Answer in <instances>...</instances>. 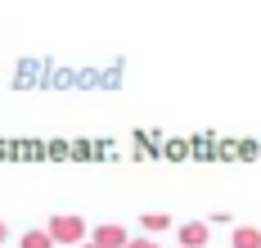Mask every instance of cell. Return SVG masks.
Masks as SVG:
<instances>
[{"mask_svg":"<svg viewBox=\"0 0 261 248\" xmlns=\"http://www.w3.org/2000/svg\"><path fill=\"white\" fill-rule=\"evenodd\" d=\"M167 226H171L167 212H144V230H167Z\"/></svg>","mask_w":261,"mask_h":248,"instance_id":"6","label":"cell"},{"mask_svg":"<svg viewBox=\"0 0 261 248\" xmlns=\"http://www.w3.org/2000/svg\"><path fill=\"white\" fill-rule=\"evenodd\" d=\"M126 248H158V244H153V239H130Z\"/></svg>","mask_w":261,"mask_h":248,"instance_id":"7","label":"cell"},{"mask_svg":"<svg viewBox=\"0 0 261 248\" xmlns=\"http://www.w3.org/2000/svg\"><path fill=\"white\" fill-rule=\"evenodd\" d=\"M180 244H185V248H203V244H207V226H203V221L180 226Z\"/></svg>","mask_w":261,"mask_h":248,"instance_id":"3","label":"cell"},{"mask_svg":"<svg viewBox=\"0 0 261 248\" xmlns=\"http://www.w3.org/2000/svg\"><path fill=\"white\" fill-rule=\"evenodd\" d=\"M0 244H5V221H0Z\"/></svg>","mask_w":261,"mask_h":248,"instance_id":"8","label":"cell"},{"mask_svg":"<svg viewBox=\"0 0 261 248\" xmlns=\"http://www.w3.org/2000/svg\"><path fill=\"white\" fill-rule=\"evenodd\" d=\"M95 244H99V248H126L130 239H126L122 226H99V230H95Z\"/></svg>","mask_w":261,"mask_h":248,"instance_id":"2","label":"cell"},{"mask_svg":"<svg viewBox=\"0 0 261 248\" xmlns=\"http://www.w3.org/2000/svg\"><path fill=\"white\" fill-rule=\"evenodd\" d=\"M18 248H54V239H50V230H27L18 239Z\"/></svg>","mask_w":261,"mask_h":248,"instance_id":"4","label":"cell"},{"mask_svg":"<svg viewBox=\"0 0 261 248\" xmlns=\"http://www.w3.org/2000/svg\"><path fill=\"white\" fill-rule=\"evenodd\" d=\"M86 248H99V244H86Z\"/></svg>","mask_w":261,"mask_h":248,"instance_id":"9","label":"cell"},{"mask_svg":"<svg viewBox=\"0 0 261 248\" xmlns=\"http://www.w3.org/2000/svg\"><path fill=\"white\" fill-rule=\"evenodd\" d=\"M45 230H50L54 244H77L81 235H86V221H81V217H54Z\"/></svg>","mask_w":261,"mask_h":248,"instance_id":"1","label":"cell"},{"mask_svg":"<svg viewBox=\"0 0 261 248\" xmlns=\"http://www.w3.org/2000/svg\"><path fill=\"white\" fill-rule=\"evenodd\" d=\"M234 248H261V235L252 226H243V230H234Z\"/></svg>","mask_w":261,"mask_h":248,"instance_id":"5","label":"cell"}]
</instances>
